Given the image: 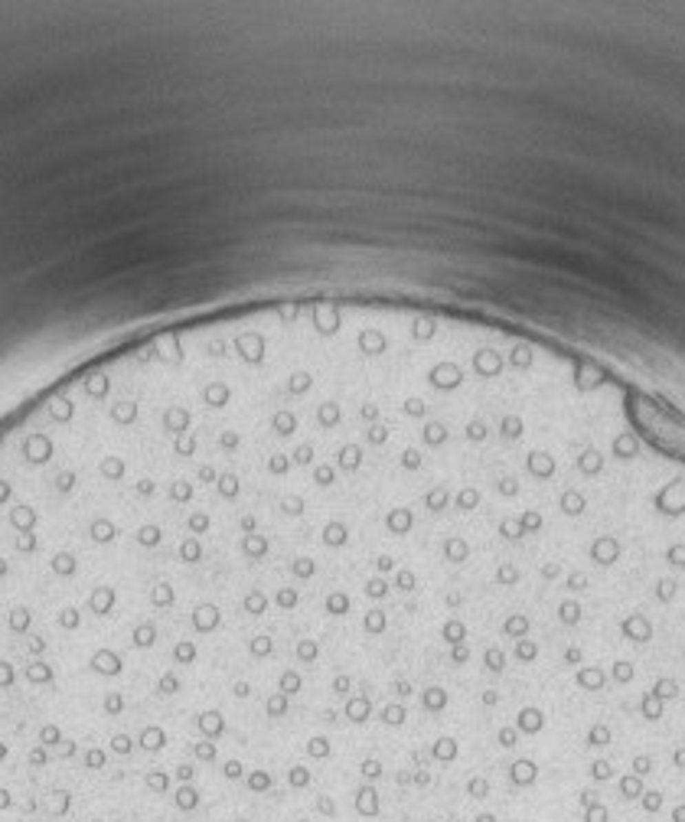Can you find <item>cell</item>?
Masks as SVG:
<instances>
[{
  "label": "cell",
  "mask_w": 685,
  "mask_h": 822,
  "mask_svg": "<svg viewBox=\"0 0 685 822\" xmlns=\"http://www.w3.org/2000/svg\"><path fill=\"white\" fill-rule=\"evenodd\" d=\"M372 715H375V705H372V695H369V692H356V695H349L346 702H343V718H346L349 724L372 721Z\"/></svg>",
  "instance_id": "obj_1"
},
{
  "label": "cell",
  "mask_w": 685,
  "mask_h": 822,
  "mask_svg": "<svg viewBox=\"0 0 685 822\" xmlns=\"http://www.w3.org/2000/svg\"><path fill=\"white\" fill-rule=\"evenodd\" d=\"M193 724H196V731H200L202 741H219V737L225 735V715L219 708H202L196 718H193Z\"/></svg>",
  "instance_id": "obj_2"
},
{
  "label": "cell",
  "mask_w": 685,
  "mask_h": 822,
  "mask_svg": "<svg viewBox=\"0 0 685 822\" xmlns=\"http://www.w3.org/2000/svg\"><path fill=\"white\" fill-rule=\"evenodd\" d=\"M170 744V735H167V728L163 724H144L140 731H137V737H134V750L140 748V750H147V754H160L163 748Z\"/></svg>",
  "instance_id": "obj_3"
},
{
  "label": "cell",
  "mask_w": 685,
  "mask_h": 822,
  "mask_svg": "<svg viewBox=\"0 0 685 822\" xmlns=\"http://www.w3.org/2000/svg\"><path fill=\"white\" fill-rule=\"evenodd\" d=\"M268 611H271V594H268L264 587H249V591L242 594V613H245V617L258 620V617H264Z\"/></svg>",
  "instance_id": "obj_4"
},
{
  "label": "cell",
  "mask_w": 685,
  "mask_h": 822,
  "mask_svg": "<svg viewBox=\"0 0 685 822\" xmlns=\"http://www.w3.org/2000/svg\"><path fill=\"white\" fill-rule=\"evenodd\" d=\"M324 613L326 617H333V620L349 617V613H352V598H349V591H343V587L326 591L324 594Z\"/></svg>",
  "instance_id": "obj_5"
},
{
  "label": "cell",
  "mask_w": 685,
  "mask_h": 822,
  "mask_svg": "<svg viewBox=\"0 0 685 822\" xmlns=\"http://www.w3.org/2000/svg\"><path fill=\"white\" fill-rule=\"evenodd\" d=\"M620 630L630 643H649V640H653V623H649L646 613H630V617L623 620Z\"/></svg>",
  "instance_id": "obj_6"
},
{
  "label": "cell",
  "mask_w": 685,
  "mask_h": 822,
  "mask_svg": "<svg viewBox=\"0 0 685 822\" xmlns=\"http://www.w3.org/2000/svg\"><path fill=\"white\" fill-rule=\"evenodd\" d=\"M352 806H356V812H359L362 819H375V816H379V810H382L379 790H375L372 783L359 786V790H356V799H352Z\"/></svg>",
  "instance_id": "obj_7"
},
{
  "label": "cell",
  "mask_w": 685,
  "mask_h": 822,
  "mask_svg": "<svg viewBox=\"0 0 685 822\" xmlns=\"http://www.w3.org/2000/svg\"><path fill=\"white\" fill-rule=\"evenodd\" d=\"M441 555H444V561L447 565H467L470 561V542L463 536H444V542H441Z\"/></svg>",
  "instance_id": "obj_8"
},
{
  "label": "cell",
  "mask_w": 685,
  "mask_h": 822,
  "mask_svg": "<svg viewBox=\"0 0 685 822\" xmlns=\"http://www.w3.org/2000/svg\"><path fill=\"white\" fill-rule=\"evenodd\" d=\"M620 558V542L613 536H598L594 538V545H591V561H598V565H613V561Z\"/></svg>",
  "instance_id": "obj_9"
},
{
  "label": "cell",
  "mask_w": 685,
  "mask_h": 822,
  "mask_svg": "<svg viewBox=\"0 0 685 822\" xmlns=\"http://www.w3.org/2000/svg\"><path fill=\"white\" fill-rule=\"evenodd\" d=\"M320 542L324 548H346L349 545V525L343 519H326L320 529Z\"/></svg>",
  "instance_id": "obj_10"
},
{
  "label": "cell",
  "mask_w": 685,
  "mask_h": 822,
  "mask_svg": "<svg viewBox=\"0 0 685 822\" xmlns=\"http://www.w3.org/2000/svg\"><path fill=\"white\" fill-rule=\"evenodd\" d=\"M536 780H538L536 760L519 757V760H512V763H509V783L512 786H532Z\"/></svg>",
  "instance_id": "obj_11"
},
{
  "label": "cell",
  "mask_w": 685,
  "mask_h": 822,
  "mask_svg": "<svg viewBox=\"0 0 685 822\" xmlns=\"http://www.w3.org/2000/svg\"><path fill=\"white\" fill-rule=\"evenodd\" d=\"M617 790H620V797L626 799V803H640L643 799V793H646V777H640V773H623L620 780H617Z\"/></svg>",
  "instance_id": "obj_12"
},
{
  "label": "cell",
  "mask_w": 685,
  "mask_h": 822,
  "mask_svg": "<svg viewBox=\"0 0 685 822\" xmlns=\"http://www.w3.org/2000/svg\"><path fill=\"white\" fill-rule=\"evenodd\" d=\"M274 692H281V695H287V698H297L300 692H304V675H300L297 666H287V669H281V673H277V685H274Z\"/></svg>",
  "instance_id": "obj_13"
},
{
  "label": "cell",
  "mask_w": 685,
  "mask_h": 822,
  "mask_svg": "<svg viewBox=\"0 0 685 822\" xmlns=\"http://www.w3.org/2000/svg\"><path fill=\"white\" fill-rule=\"evenodd\" d=\"M450 705V692L444 685H428L421 688V708L431 711V715H441V711Z\"/></svg>",
  "instance_id": "obj_14"
},
{
  "label": "cell",
  "mask_w": 685,
  "mask_h": 822,
  "mask_svg": "<svg viewBox=\"0 0 685 822\" xmlns=\"http://www.w3.org/2000/svg\"><path fill=\"white\" fill-rule=\"evenodd\" d=\"M320 653H324L320 640H313V636L294 640V660H297V666H313V662L320 660Z\"/></svg>",
  "instance_id": "obj_15"
},
{
  "label": "cell",
  "mask_w": 685,
  "mask_h": 822,
  "mask_svg": "<svg viewBox=\"0 0 685 822\" xmlns=\"http://www.w3.org/2000/svg\"><path fill=\"white\" fill-rule=\"evenodd\" d=\"M545 728V715L538 708H532V705H525L519 715H516V731L519 735H538Z\"/></svg>",
  "instance_id": "obj_16"
},
{
  "label": "cell",
  "mask_w": 685,
  "mask_h": 822,
  "mask_svg": "<svg viewBox=\"0 0 685 822\" xmlns=\"http://www.w3.org/2000/svg\"><path fill=\"white\" fill-rule=\"evenodd\" d=\"M441 640H444L447 646L470 643V630H467V623H463L461 617H447V620L441 623Z\"/></svg>",
  "instance_id": "obj_17"
},
{
  "label": "cell",
  "mask_w": 685,
  "mask_h": 822,
  "mask_svg": "<svg viewBox=\"0 0 685 822\" xmlns=\"http://www.w3.org/2000/svg\"><path fill=\"white\" fill-rule=\"evenodd\" d=\"M245 649H249V656L255 662H264V660H271L274 656V649H277V643H274V636L271 633H255L245 643Z\"/></svg>",
  "instance_id": "obj_18"
},
{
  "label": "cell",
  "mask_w": 685,
  "mask_h": 822,
  "mask_svg": "<svg viewBox=\"0 0 685 822\" xmlns=\"http://www.w3.org/2000/svg\"><path fill=\"white\" fill-rule=\"evenodd\" d=\"M375 718L386 724V728H405V721H408V708H405V702H386Z\"/></svg>",
  "instance_id": "obj_19"
},
{
  "label": "cell",
  "mask_w": 685,
  "mask_h": 822,
  "mask_svg": "<svg viewBox=\"0 0 685 822\" xmlns=\"http://www.w3.org/2000/svg\"><path fill=\"white\" fill-rule=\"evenodd\" d=\"M388 630V613L382 607H369L362 613V633L366 636H382Z\"/></svg>",
  "instance_id": "obj_20"
},
{
  "label": "cell",
  "mask_w": 685,
  "mask_h": 822,
  "mask_svg": "<svg viewBox=\"0 0 685 822\" xmlns=\"http://www.w3.org/2000/svg\"><path fill=\"white\" fill-rule=\"evenodd\" d=\"M457 754H461V744L454 741V737H437L434 744H431V760H437V763H454L457 760Z\"/></svg>",
  "instance_id": "obj_21"
},
{
  "label": "cell",
  "mask_w": 685,
  "mask_h": 822,
  "mask_svg": "<svg viewBox=\"0 0 685 822\" xmlns=\"http://www.w3.org/2000/svg\"><path fill=\"white\" fill-rule=\"evenodd\" d=\"M529 630H532V620H529L525 613H509V617L503 620V636H506V640H525Z\"/></svg>",
  "instance_id": "obj_22"
},
{
  "label": "cell",
  "mask_w": 685,
  "mask_h": 822,
  "mask_svg": "<svg viewBox=\"0 0 685 822\" xmlns=\"http://www.w3.org/2000/svg\"><path fill=\"white\" fill-rule=\"evenodd\" d=\"M578 685L584 692H600L607 685V673L600 666H584V669H578Z\"/></svg>",
  "instance_id": "obj_23"
},
{
  "label": "cell",
  "mask_w": 685,
  "mask_h": 822,
  "mask_svg": "<svg viewBox=\"0 0 685 822\" xmlns=\"http://www.w3.org/2000/svg\"><path fill=\"white\" fill-rule=\"evenodd\" d=\"M271 604L277 611H297L300 607V587H291V584H281L277 591L271 594Z\"/></svg>",
  "instance_id": "obj_24"
},
{
  "label": "cell",
  "mask_w": 685,
  "mask_h": 822,
  "mask_svg": "<svg viewBox=\"0 0 685 822\" xmlns=\"http://www.w3.org/2000/svg\"><path fill=\"white\" fill-rule=\"evenodd\" d=\"M525 467H529V474L538 476V480H548V476L555 474V461L548 457V454H542V450H536V454H529V461H525Z\"/></svg>",
  "instance_id": "obj_25"
},
{
  "label": "cell",
  "mask_w": 685,
  "mask_h": 822,
  "mask_svg": "<svg viewBox=\"0 0 685 822\" xmlns=\"http://www.w3.org/2000/svg\"><path fill=\"white\" fill-rule=\"evenodd\" d=\"M173 803H176V810L180 812H193L196 806H200V790H196L193 783H180L176 786Z\"/></svg>",
  "instance_id": "obj_26"
},
{
  "label": "cell",
  "mask_w": 685,
  "mask_h": 822,
  "mask_svg": "<svg viewBox=\"0 0 685 822\" xmlns=\"http://www.w3.org/2000/svg\"><path fill=\"white\" fill-rule=\"evenodd\" d=\"M287 711H291V698L281 695V692H271V695L264 698V715L271 718V721H281V718H287Z\"/></svg>",
  "instance_id": "obj_27"
},
{
  "label": "cell",
  "mask_w": 685,
  "mask_h": 822,
  "mask_svg": "<svg viewBox=\"0 0 685 822\" xmlns=\"http://www.w3.org/2000/svg\"><path fill=\"white\" fill-rule=\"evenodd\" d=\"M189 754H193V760L196 763H215L219 760V744L215 741H196V744H189Z\"/></svg>",
  "instance_id": "obj_28"
},
{
  "label": "cell",
  "mask_w": 685,
  "mask_h": 822,
  "mask_svg": "<svg viewBox=\"0 0 685 822\" xmlns=\"http://www.w3.org/2000/svg\"><path fill=\"white\" fill-rule=\"evenodd\" d=\"M558 506H561V512L565 516H581L584 512V493H578V489H565L561 493V499H558Z\"/></svg>",
  "instance_id": "obj_29"
},
{
  "label": "cell",
  "mask_w": 685,
  "mask_h": 822,
  "mask_svg": "<svg viewBox=\"0 0 685 822\" xmlns=\"http://www.w3.org/2000/svg\"><path fill=\"white\" fill-rule=\"evenodd\" d=\"M170 773L167 770H147L144 773V786H147L150 793H157V797H163V793H170Z\"/></svg>",
  "instance_id": "obj_30"
},
{
  "label": "cell",
  "mask_w": 685,
  "mask_h": 822,
  "mask_svg": "<svg viewBox=\"0 0 685 822\" xmlns=\"http://www.w3.org/2000/svg\"><path fill=\"white\" fill-rule=\"evenodd\" d=\"M304 748H307V757L310 760H326L333 754V744H330V737H324V735H313Z\"/></svg>",
  "instance_id": "obj_31"
},
{
  "label": "cell",
  "mask_w": 685,
  "mask_h": 822,
  "mask_svg": "<svg viewBox=\"0 0 685 822\" xmlns=\"http://www.w3.org/2000/svg\"><path fill=\"white\" fill-rule=\"evenodd\" d=\"M611 724L604 721H594L591 728H587V748H607L611 744Z\"/></svg>",
  "instance_id": "obj_32"
},
{
  "label": "cell",
  "mask_w": 685,
  "mask_h": 822,
  "mask_svg": "<svg viewBox=\"0 0 685 822\" xmlns=\"http://www.w3.org/2000/svg\"><path fill=\"white\" fill-rule=\"evenodd\" d=\"M245 786H249L251 793H268L274 786V777L268 770H249L245 773Z\"/></svg>",
  "instance_id": "obj_33"
},
{
  "label": "cell",
  "mask_w": 685,
  "mask_h": 822,
  "mask_svg": "<svg viewBox=\"0 0 685 822\" xmlns=\"http://www.w3.org/2000/svg\"><path fill=\"white\" fill-rule=\"evenodd\" d=\"M483 666H486V673L499 675L503 669H506V653H503L499 646H486L483 649Z\"/></svg>",
  "instance_id": "obj_34"
},
{
  "label": "cell",
  "mask_w": 685,
  "mask_h": 822,
  "mask_svg": "<svg viewBox=\"0 0 685 822\" xmlns=\"http://www.w3.org/2000/svg\"><path fill=\"white\" fill-rule=\"evenodd\" d=\"M611 679L617 685H630L636 679V666H633V662H626V660L613 662V666H611Z\"/></svg>",
  "instance_id": "obj_35"
},
{
  "label": "cell",
  "mask_w": 685,
  "mask_h": 822,
  "mask_svg": "<svg viewBox=\"0 0 685 822\" xmlns=\"http://www.w3.org/2000/svg\"><path fill=\"white\" fill-rule=\"evenodd\" d=\"M493 578H496V584H499V587H516V584H519V568H516L512 561H503V565L496 568V574H493Z\"/></svg>",
  "instance_id": "obj_36"
},
{
  "label": "cell",
  "mask_w": 685,
  "mask_h": 822,
  "mask_svg": "<svg viewBox=\"0 0 685 822\" xmlns=\"http://www.w3.org/2000/svg\"><path fill=\"white\" fill-rule=\"evenodd\" d=\"M581 604L578 600H561L558 604V620L561 623H568V626H574V623H581Z\"/></svg>",
  "instance_id": "obj_37"
},
{
  "label": "cell",
  "mask_w": 685,
  "mask_h": 822,
  "mask_svg": "<svg viewBox=\"0 0 685 822\" xmlns=\"http://www.w3.org/2000/svg\"><path fill=\"white\" fill-rule=\"evenodd\" d=\"M310 780H313V773L304 767V763H294L291 770H287V783L294 786V790H307L310 786Z\"/></svg>",
  "instance_id": "obj_38"
},
{
  "label": "cell",
  "mask_w": 685,
  "mask_h": 822,
  "mask_svg": "<svg viewBox=\"0 0 685 822\" xmlns=\"http://www.w3.org/2000/svg\"><path fill=\"white\" fill-rule=\"evenodd\" d=\"M359 773H362V780L375 783V780L386 773V767H382V760L379 757H366V760H359Z\"/></svg>",
  "instance_id": "obj_39"
},
{
  "label": "cell",
  "mask_w": 685,
  "mask_h": 822,
  "mask_svg": "<svg viewBox=\"0 0 685 822\" xmlns=\"http://www.w3.org/2000/svg\"><path fill=\"white\" fill-rule=\"evenodd\" d=\"M519 529H523V536H536L538 529H542V512L525 509L523 516H519Z\"/></svg>",
  "instance_id": "obj_40"
},
{
  "label": "cell",
  "mask_w": 685,
  "mask_h": 822,
  "mask_svg": "<svg viewBox=\"0 0 685 822\" xmlns=\"http://www.w3.org/2000/svg\"><path fill=\"white\" fill-rule=\"evenodd\" d=\"M587 773H591V780H594V783H607V780L613 777V763H611V760H604V757H598L594 763H591V770H587Z\"/></svg>",
  "instance_id": "obj_41"
},
{
  "label": "cell",
  "mask_w": 685,
  "mask_h": 822,
  "mask_svg": "<svg viewBox=\"0 0 685 822\" xmlns=\"http://www.w3.org/2000/svg\"><path fill=\"white\" fill-rule=\"evenodd\" d=\"M584 822H611V810L604 806V799H594L584 806Z\"/></svg>",
  "instance_id": "obj_42"
},
{
  "label": "cell",
  "mask_w": 685,
  "mask_h": 822,
  "mask_svg": "<svg viewBox=\"0 0 685 822\" xmlns=\"http://www.w3.org/2000/svg\"><path fill=\"white\" fill-rule=\"evenodd\" d=\"M467 797L486 799L489 797V780H486V777H470V780H467Z\"/></svg>",
  "instance_id": "obj_43"
},
{
  "label": "cell",
  "mask_w": 685,
  "mask_h": 822,
  "mask_svg": "<svg viewBox=\"0 0 685 822\" xmlns=\"http://www.w3.org/2000/svg\"><path fill=\"white\" fill-rule=\"evenodd\" d=\"M229 695L235 698V702H249L251 695H255V685L249 682V679H235V682L229 685Z\"/></svg>",
  "instance_id": "obj_44"
},
{
  "label": "cell",
  "mask_w": 685,
  "mask_h": 822,
  "mask_svg": "<svg viewBox=\"0 0 685 822\" xmlns=\"http://www.w3.org/2000/svg\"><path fill=\"white\" fill-rule=\"evenodd\" d=\"M536 656H538V646L529 640V636H525V640H516V660H519V662H532Z\"/></svg>",
  "instance_id": "obj_45"
},
{
  "label": "cell",
  "mask_w": 685,
  "mask_h": 822,
  "mask_svg": "<svg viewBox=\"0 0 685 822\" xmlns=\"http://www.w3.org/2000/svg\"><path fill=\"white\" fill-rule=\"evenodd\" d=\"M222 777L225 780H245V763H242L238 757H229L222 763Z\"/></svg>",
  "instance_id": "obj_46"
},
{
  "label": "cell",
  "mask_w": 685,
  "mask_h": 822,
  "mask_svg": "<svg viewBox=\"0 0 685 822\" xmlns=\"http://www.w3.org/2000/svg\"><path fill=\"white\" fill-rule=\"evenodd\" d=\"M578 467H581V470H584V474H598L600 467H604V457H600L598 450H587L584 457H581V461H578Z\"/></svg>",
  "instance_id": "obj_47"
},
{
  "label": "cell",
  "mask_w": 685,
  "mask_h": 822,
  "mask_svg": "<svg viewBox=\"0 0 685 822\" xmlns=\"http://www.w3.org/2000/svg\"><path fill=\"white\" fill-rule=\"evenodd\" d=\"M470 656H474L470 643H457V646H450V666H467Z\"/></svg>",
  "instance_id": "obj_48"
},
{
  "label": "cell",
  "mask_w": 685,
  "mask_h": 822,
  "mask_svg": "<svg viewBox=\"0 0 685 822\" xmlns=\"http://www.w3.org/2000/svg\"><path fill=\"white\" fill-rule=\"evenodd\" d=\"M496 493L499 496H506V499H512L516 493H519V480H516V476H499Z\"/></svg>",
  "instance_id": "obj_49"
},
{
  "label": "cell",
  "mask_w": 685,
  "mask_h": 822,
  "mask_svg": "<svg viewBox=\"0 0 685 822\" xmlns=\"http://www.w3.org/2000/svg\"><path fill=\"white\" fill-rule=\"evenodd\" d=\"M496 744L499 748H516V744H519V731H516V728H499Z\"/></svg>",
  "instance_id": "obj_50"
},
{
  "label": "cell",
  "mask_w": 685,
  "mask_h": 822,
  "mask_svg": "<svg viewBox=\"0 0 685 822\" xmlns=\"http://www.w3.org/2000/svg\"><path fill=\"white\" fill-rule=\"evenodd\" d=\"M196 780V767L193 763H176V783H193Z\"/></svg>",
  "instance_id": "obj_51"
},
{
  "label": "cell",
  "mask_w": 685,
  "mask_h": 822,
  "mask_svg": "<svg viewBox=\"0 0 685 822\" xmlns=\"http://www.w3.org/2000/svg\"><path fill=\"white\" fill-rule=\"evenodd\" d=\"M317 810L324 812V816H337V799H333V797H320V799H317Z\"/></svg>",
  "instance_id": "obj_52"
},
{
  "label": "cell",
  "mask_w": 685,
  "mask_h": 822,
  "mask_svg": "<svg viewBox=\"0 0 685 822\" xmlns=\"http://www.w3.org/2000/svg\"><path fill=\"white\" fill-rule=\"evenodd\" d=\"M480 705H486V708L499 705V692H496V688H486V692H480Z\"/></svg>",
  "instance_id": "obj_53"
},
{
  "label": "cell",
  "mask_w": 685,
  "mask_h": 822,
  "mask_svg": "<svg viewBox=\"0 0 685 822\" xmlns=\"http://www.w3.org/2000/svg\"><path fill=\"white\" fill-rule=\"evenodd\" d=\"M568 587H571L574 594H578V591H584V587H587V578H584L581 571H574L571 578H568Z\"/></svg>",
  "instance_id": "obj_54"
},
{
  "label": "cell",
  "mask_w": 685,
  "mask_h": 822,
  "mask_svg": "<svg viewBox=\"0 0 685 822\" xmlns=\"http://www.w3.org/2000/svg\"><path fill=\"white\" fill-rule=\"evenodd\" d=\"M558 571H561V568H558V565H555V561H548V565H542V578H558Z\"/></svg>",
  "instance_id": "obj_55"
},
{
  "label": "cell",
  "mask_w": 685,
  "mask_h": 822,
  "mask_svg": "<svg viewBox=\"0 0 685 822\" xmlns=\"http://www.w3.org/2000/svg\"><path fill=\"white\" fill-rule=\"evenodd\" d=\"M411 783L428 786V783H431V773H428V770H414V780H411Z\"/></svg>",
  "instance_id": "obj_56"
},
{
  "label": "cell",
  "mask_w": 685,
  "mask_h": 822,
  "mask_svg": "<svg viewBox=\"0 0 685 822\" xmlns=\"http://www.w3.org/2000/svg\"><path fill=\"white\" fill-rule=\"evenodd\" d=\"M565 660L571 662V666H578V662H581V649H578V646H568V653H565Z\"/></svg>",
  "instance_id": "obj_57"
},
{
  "label": "cell",
  "mask_w": 685,
  "mask_h": 822,
  "mask_svg": "<svg viewBox=\"0 0 685 822\" xmlns=\"http://www.w3.org/2000/svg\"><path fill=\"white\" fill-rule=\"evenodd\" d=\"M474 822H496V816H493V812H480Z\"/></svg>",
  "instance_id": "obj_58"
},
{
  "label": "cell",
  "mask_w": 685,
  "mask_h": 822,
  "mask_svg": "<svg viewBox=\"0 0 685 822\" xmlns=\"http://www.w3.org/2000/svg\"><path fill=\"white\" fill-rule=\"evenodd\" d=\"M92 822H105V819H92Z\"/></svg>",
  "instance_id": "obj_59"
},
{
  "label": "cell",
  "mask_w": 685,
  "mask_h": 822,
  "mask_svg": "<svg viewBox=\"0 0 685 822\" xmlns=\"http://www.w3.org/2000/svg\"><path fill=\"white\" fill-rule=\"evenodd\" d=\"M300 822H310V819H300Z\"/></svg>",
  "instance_id": "obj_60"
},
{
  "label": "cell",
  "mask_w": 685,
  "mask_h": 822,
  "mask_svg": "<svg viewBox=\"0 0 685 822\" xmlns=\"http://www.w3.org/2000/svg\"><path fill=\"white\" fill-rule=\"evenodd\" d=\"M447 822H457V819H447Z\"/></svg>",
  "instance_id": "obj_61"
}]
</instances>
